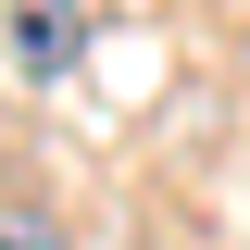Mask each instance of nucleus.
<instances>
[{
    "mask_svg": "<svg viewBox=\"0 0 250 250\" xmlns=\"http://www.w3.org/2000/svg\"><path fill=\"white\" fill-rule=\"evenodd\" d=\"M75 50H88V0H13V13H0V62H13L25 88L75 75Z\"/></svg>",
    "mask_w": 250,
    "mask_h": 250,
    "instance_id": "nucleus-1",
    "label": "nucleus"
},
{
    "mask_svg": "<svg viewBox=\"0 0 250 250\" xmlns=\"http://www.w3.org/2000/svg\"><path fill=\"white\" fill-rule=\"evenodd\" d=\"M0 250H75V238H62L38 200H13V213H0Z\"/></svg>",
    "mask_w": 250,
    "mask_h": 250,
    "instance_id": "nucleus-2",
    "label": "nucleus"
}]
</instances>
